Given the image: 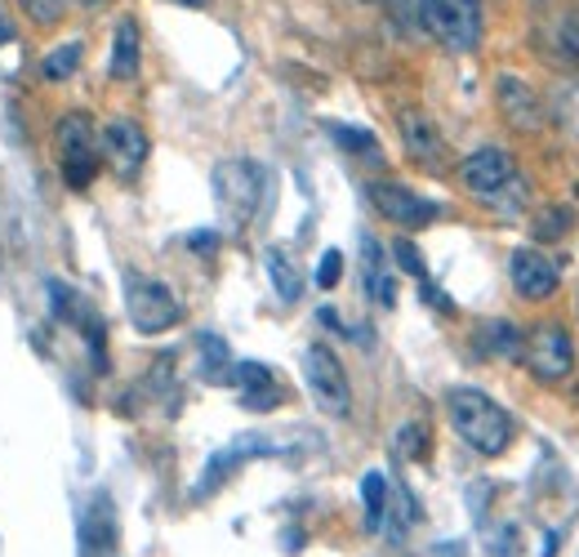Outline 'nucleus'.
<instances>
[{"label": "nucleus", "mask_w": 579, "mask_h": 557, "mask_svg": "<svg viewBox=\"0 0 579 557\" xmlns=\"http://www.w3.org/2000/svg\"><path fill=\"white\" fill-rule=\"evenodd\" d=\"M14 6L28 14V23L37 28H59L68 14V0H14Z\"/></svg>", "instance_id": "24"}, {"label": "nucleus", "mask_w": 579, "mask_h": 557, "mask_svg": "<svg viewBox=\"0 0 579 557\" xmlns=\"http://www.w3.org/2000/svg\"><path fill=\"white\" fill-rule=\"evenodd\" d=\"M254 455H281V446L276 442H267V437H254V433H245V437H236L232 446H223L219 455H210V464H205V473H201V482L192 486V499H210L245 459H254Z\"/></svg>", "instance_id": "12"}, {"label": "nucleus", "mask_w": 579, "mask_h": 557, "mask_svg": "<svg viewBox=\"0 0 579 557\" xmlns=\"http://www.w3.org/2000/svg\"><path fill=\"white\" fill-rule=\"evenodd\" d=\"M446 415H450V428L459 433V442H468L486 459H499L517 437L512 415L495 397H486L481 388H450L446 393Z\"/></svg>", "instance_id": "2"}, {"label": "nucleus", "mask_w": 579, "mask_h": 557, "mask_svg": "<svg viewBox=\"0 0 579 557\" xmlns=\"http://www.w3.org/2000/svg\"><path fill=\"white\" fill-rule=\"evenodd\" d=\"M544 45H548L552 63L579 68V14H557V19L544 28Z\"/></svg>", "instance_id": "20"}, {"label": "nucleus", "mask_w": 579, "mask_h": 557, "mask_svg": "<svg viewBox=\"0 0 579 557\" xmlns=\"http://www.w3.org/2000/svg\"><path fill=\"white\" fill-rule=\"evenodd\" d=\"M459 183L473 201H481L486 210H499L504 219H517L526 210V179L517 170V161L504 148H477L459 161Z\"/></svg>", "instance_id": "1"}, {"label": "nucleus", "mask_w": 579, "mask_h": 557, "mask_svg": "<svg viewBox=\"0 0 579 557\" xmlns=\"http://www.w3.org/2000/svg\"><path fill=\"white\" fill-rule=\"evenodd\" d=\"M575 313H579V304H575Z\"/></svg>", "instance_id": "35"}, {"label": "nucleus", "mask_w": 579, "mask_h": 557, "mask_svg": "<svg viewBox=\"0 0 579 557\" xmlns=\"http://www.w3.org/2000/svg\"><path fill=\"white\" fill-rule=\"evenodd\" d=\"M521 362L539 384H561L575 371V340L566 335V326L539 322L521 344Z\"/></svg>", "instance_id": "8"}, {"label": "nucleus", "mask_w": 579, "mask_h": 557, "mask_svg": "<svg viewBox=\"0 0 579 557\" xmlns=\"http://www.w3.org/2000/svg\"><path fill=\"white\" fill-rule=\"evenodd\" d=\"M370 201H375V210L388 219V223H397V227H428L437 214H441V205L437 201H424L419 192H410L406 183H393V179H379V183H370Z\"/></svg>", "instance_id": "11"}, {"label": "nucleus", "mask_w": 579, "mask_h": 557, "mask_svg": "<svg viewBox=\"0 0 579 557\" xmlns=\"http://www.w3.org/2000/svg\"><path fill=\"white\" fill-rule=\"evenodd\" d=\"M81 557H116V508L108 495H94L81 517Z\"/></svg>", "instance_id": "15"}, {"label": "nucleus", "mask_w": 579, "mask_h": 557, "mask_svg": "<svg viewBox=\"0 0 579 557\" xmlns=\"http://www.w3.org/2000/svg\"><path fill=\"white\" fill-rule=\"evenodd\" d=\"M10 41H14V28H10L6 14H0V45H10Z\"/></svg>", "instance_id": "32"}, {"label": "nucleus", "mask_w": 579, "mask_h": 557, "mask_svg": "<svg viewBox=\"0 0 579 557\" xmlns=\"http://www.w3.org/2000/svg\"><path fill=\"white\" fill-rule=\"evenodd\" d=\"M263 192H267V174H263L258 161L232 156V161L214 165V201H219V210H223V219L232 227H250V219L258 214Z\"/></svg>", "instance_id": "4"}, {"label": "nucleus", "mask_w": 579, "mask_h": 557, "mask_svg": "<svg viewBox=\"0 0 579 557\" xmlns=\"http://www.w3.org/2000/svg\"><path fill=\"white\" fill-rule=\"evenodd\" d=\"M362 276H366V295H370L379 308H393V304H397V276L388 272L384 245H379L370 232L362 236Z\"/></svg>", "instance_id": "17"}, {"label": "nucleus", "mask_w": 579, "mask_h": 557, "mask_svg": "<svg viewBox=\"0 0 579 557\" xmlns=\"http://www.w3.org/2000/svg\"><path fill=\"white\" fill-rule=\"evenodd\" d=\"M196 353H201V379L210 384H227V371H232V348L219 340V335H196Z\"/></svg>", "instance_id": "21"}, {"label": "nucleus", "mask_w": 579, "mask_h": 557, "mask_svg": "<svg viewBox=\"0 0 579 557\" xmlns=\"http://www.w3.org/2000/svg\"><path fill=\"white\" fill-rule=\"evenodd\" d=\"M187 245H192V254H205V259H210V254L219 250V232H192Z\"/></svg>", "instance_id": "31"}, {"label": "nucleus", "mask_w": 579, "mask_h": 557, "mask_svg": "<svg viewBox=\"0 0 579 557\" xmlns=\"http://www.w3.org/2000/svg\"><path fill=\"white\" fill-rule=\"evenodd\" d=\"M81 59H85V45H81V41L54 45V50L41 59V77H45V81H68V77L81 72Z\"/></svg>", "instance_id": "23"}, {"label": "nucleus", "mask_w": 579, "mask_h": 557, "mask_svg": "<svg viewBox=\"0 0 579 557\" xmlns=\"http://www.w3.org/2000/svg\"><path fill=\"white\" fill-rule=\"evenodd\" d=\"M304 384H308L317 411H326V415H335V419L353 411L348 371H344V362H339L326 344H308V348H304Z\"/></svg>", "instance_id": "7"}, {"label": "nucleus", "mask_w": 579, "mask_h": 557, "mask_svg": "<svg viewBox=\"0 0 579 557\" xmlns=\"http://www.w3.org/2000/svg\"><path fill=\"white\" fill-rule=\"evenodd\" d=\"M508 282H512V291H517V300H526V304H548V300L561 291V267H557L544 250L521 245V250L508 254Z\"/></svg>", "instance_id": "9"}, {"label": "nucleus", "mask_w": 579, "mask_h": 557, "mask_svg": "<svg viewBox=\"0 0 579 557\" xmlns=\"http://www.w3.org/2000/svg\"><path fill=\"white\" fill-rule=\"evenodd\" d=\"M263 267H267V282H272V291H276V300H281V304H299V295H304V272H299L295 254H290L285 245H267V250H263Z\"/></svg>", "instance_id": "19"}, {"label": "nucleus", "mask_w": 579, "mask_h": 557, "mask_svg": "<svg viewBox=\"0 0 579 557\" xmlns=\"http://www.w3.org/2000/svg\"><path fill=\"white\" fill-rule=\"evenodd\" d=\"M397 455L424 459V455H428V428H424V424H402V428H397Z\"/></svg>", "instance_id": "26"}, {"label": "nucleus", "mask_w": 579, "mask_h": 557, "mask_svg": "<svg viewBox=\"0 0 579 557\" xmlns=\"http://www.w3.org/2000/svg\"><path fill=\"white\" fill-rule=\"evenodd\" d=\"M59 139V170H63V183L68 188H90L94 174H99V130L85 112H68L54 130Z\"/></svg>", "instance_id": "6"}, {"label": "nucleus", "mask_w": 579, "mask_h": 557, "mask_svg": "<svg viewBox=\"0 0 579 557\" xmlns=\"http://www.w3.org/2000/svg\"><path fill=\"white\" fill-rule=\"evenodd\" d=\"M544 214H548V219L535 223V236H539V241H552V236H561V232L570 227V210H544Z\"/></svg>", "instance_id": "30"}, {"label": "nucleus", "mask_w": 579, "mask_h": 557, "mask_svg": "<svg viewBox=\"0 0 579 557\" xmlns=\"http://www.w3.org/2000/svg\"><path fill=\"white\" fill-rule=\"evenodd\" d=\"M521 344H526V335L508 317H490V322H481L473 331V353L486 357V362H495V357H521Z\"/></svg>", "instance_id": "18"}, {"label": "nucleus", "mask_w": 579, "mask_h": 557, "mask_svg": "<svg viewBox=\"0 0 579 557\" xmlns=\"http://www.w3.org/2000/svg\"><path fill=\"white\" fill-rule=\"evenodd\" d=\"M170 6H187V10H201V6H210V0H170Z\"/></svg>", "instance_id": "33"}, {"label": "nucleus", "mask_w": 579, "mask_h": 557, "mask_svg": "<svg viewBox=\"0 0 579 557\" xmlns=\"http://www.w3.org/2000/svg\"><path fill=\"white\" fill-rule=\"evenodd\" d=\"M495 94H499V112H504V121H508L517 134H535V130L544 125V103H539V94H535L521 77L504 72L499 85H495Z\"/></svg>", "instance_id": "14"}, {"label": "nucleus", "mask_w": 579, "mask_h": 557, "mask_svg": "<svg viewBox=\"0 0 579 557\" xmlns=\"http://www.w3.org/2000/svg\"><path fill=\"white\" fill-rule=\"evenodd\" d=\"M125 313L139 335H161L183 322V300L165 282H156V276L125 272Z\"/></svg>", "instance_id": "5"}, {"label": "nucleus", "mask_w": 579, "mask_h": 557, "mask_svg": "<svg viewBox=\"0 0 579 557\" xmlns=\"http://www.w3.org/2000/svg\"><path fill=\"white\" fill-rule=\"evenodd\" d=\"M99 152L108 156V165H112L116 179H134V174L143 170L152 143H148V130H143L134 117H116V121L103 125V134H99Z\"/></svg>", "instance_id": "10"}, {"label": "nucleus", "mask_w": 579, "mask_h": 557, "mask_svg": "<svg viewBox=\"0 0 579 557\" xmlns=\"http://www.w3.org/2000/svg\"><path fill=\"white\" fill-rule=\"evenodd\" d=\"M112 81H139L143 72V37H139V19H121L112 32V59H108Z\"/></svg>", "instance_id": "16"}, {"label": "nucleus", "mask_w": 579, "mask_h": 557, "mask_svg": "<svg viewBox=\"0 0 579 557\" xmlns=\"http://www.w3.org/2000/svg\"><path fill=\"white\" fill-rule=\"evenodd\" d=\"M397 130H402L406 156H410L415 165H424V170H433V174L446 170V143H441V134H437V125H433L428 112L406 108V112L397 117Z\"/></svg>", "instance_id": "13"}, {"label": "nucleus", "mask_w": 579, "mask_h": 557, "mask_svg": "<svg viewBox=\"0 0 579 557\" xmlns=\"http://www.w3.org/2000/svg\"><path fill=\"white\" fill-rule=\"evenodd\" d=\"M393 259L415 276V282H428V267H424V259H419V245L410 241V236H402L397 245H393Z\"/></svg>", "instance_id": "28"}, {"label": "nucleus", "mask_w": 579, "mask_h": 557, "mask_svg": "<svg viewBox=\"0 0 579 557\" xmlns=\"http://www.w3.org/2000/svg\"><path fill=\"white\" fill-rule=\"evenodd\" d=\"M331 134H335V143H339L344 152H375V134H370V130H357V125H331Z\"/></svg>", "instance_id": "27"}, {"label": "nucleus", "mask_w": 579, "mask_h": 557, "mask_svg": "<svg viewBox=\"0 0 579 557\" xmlns=\"http://www.w3.org/2000/svg\"><path fill=\"white\" fill-rule=\"evenodd\" d=\"M419 19L428 37L450 54H473L486 32L481 0H419Z\"/></svg>", "instance_id": "3"}, {"label": "nucleus", "mask_w": 579, "mask_h": 557, "mask_svg": "<svg viewBox=\"0 0 579 557\" xmlns=\"http://www.w3.org/2000/svg\"><path fill=\"white\" fill-rule=\"evenodd\" d=\"M362 504H366V530L379 535L384 517H388V477L384 473H366L362 477Z\"/></svg>", "instance_id": "22"}, {"label": "nucleus", "mask_w": 579, "mask_h": 557, "mask_svg": "<svg viewBox=\"0 0 579 557\" xmlns=\"http://www.w3.org/2000/svg\"><path fill=\"white\" fill-rule=\"evenodd\" d=\"M344 276V254L339 250H326L322 263H317V291H335Z\"/></svg>", "instance_id": "29"}, {"label": "nucleus", "mask_w": 579, "mask_h": 557, "mask_svg": "<svg viewBox=\"0 0 579 557\" xmlns=\"http://www.w3.org/2000/svg\"><path fill=\"white\" fill-rule=\"evenodd\" d=\"M77 6H85V10H103L108 0H77Z\"/></svg>", "instance_id": "34"}, {"label": "nucleus", "mask_w": 579, "mask_h": 557, "mask_svg": "<svg viewBox=\"0 0 579 557\" xmlns=\"http://www.w3.org/2000/svg\"><path fill=\"white\" fill-rule=\"evenodd\" d=\"M245 411H254V415H263V411H276L281 402H285V388L272 379V384H263V388H250V393H241L236 397Z\"/></svg>", "instance_id": "25"}]
</instances>
